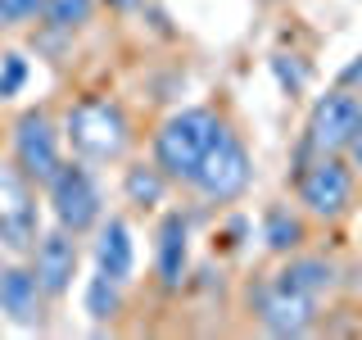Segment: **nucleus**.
Masks as SVG:
<instances>
[{
	"instance_id": "f257e3e1",
	"label": "nucleus",
	"mask_w": 362,
	"mask_h": 340,
	"mask_svg": "<svg viewBox=\"0 0 362 340\" xmlns=\"http://www.w3.org/2000/svg\"><path fill=\"white\" fill-rule=\"evenodd\" d=\"M64 136L86 164H109L122 159L132 145V118L118 100L109 96H86L64 113Z\"/></svg>"
},
{
	"instance_id": "f03ea898",
	"label": "nucleus",
	"mask_w": 362,
	"mask_h": 340,
	"mask_svg": "<svg viewBox=\"0 0 362 340\" xmlns=\"http://www.w3.org/2000/svg\"><path fill=\"white\" fill-rule=\"evenodd\" d=\"M218 136H222V118L213 109H177L154 132V164L163 168L168 181H186L190 186L195 168L204 164V154L213 150Z\"/></svg>"
},
{
	"instance_id": "7ed1b4c3",
	"label": "nucleus",
	"mask_w": 362,
	"mask_h": 340,
	"mask_svg": "<svg viewBox=\"0 0 362 340\" xmlns=\"http://www.w3.org/2000/svg\"><path fill=\"white\" fill-rule=\"evenodd\" d=\"M45 196H50V213L54 222L68 227L73 236L100 227V213H105V196H100V181L86 168V159H73V164H59V173L45 181Z\"/></svg>"
},
{
	"instance_id": "20e7f679",
	"label": "nucleus",
	"mask_w": 362,
	"mask_h": 340,
	"mask_svg": "<svg viewBox=\"0 0 362 340\" xmlns=\"http://www.w3.org/2000/svg\"><path fill=\"white\" fill-rule=\"evenodd\" d=\"M249 177H254V164H249L245 141H240L235 132H226V128H222V136L213 141V150L204 154V164L195 168L190 186H195L209 204H231V200H240V196H245Z\"/></svg>"
},
{
	"instance_id": "39448f33",
	"label": "nucleus",
	"mask_w": 362,
	"mask_h": 340,
	"mask_svg": "<svg viewBox=\"0 0 362 340\" xmlns=\"http://www.w3.org/2000/svg\"><path fill=\"white\" fill-rule=\"evenodd\" d=\"M41 236V213H37V196L32 181L18 168H0V249L9 254H32Z\"/></svg>"
},
{
	"instance_id": "423d86ee",
	"label": "nucleus",
	"mask_w": 362,
	"mask_h": 340,
	"mask_svg": "<svg viewBox=\"0 0 362 340\" xmlns=\"http://www.w3.org/2000/svg\"><path fill=\"white\" fill-rule=\"evenodd\" d=\"M358 123H362L358 91H344V86L326 91V96L313 105V113H308L303 150H313V154H344L349 141H354V132H358Z\"/></svg>"
},
{
	"instance_id": "0eeeda50",
	"label": "nucleus",
	"mask_w": 362,
	"mask_h": 340,
	"mask_svg": "<svg viewBox=\"0 0 362 340\" xmlns=\"http://www.w3.org/2000/svg\"><path fill=\"white\" fill-rule=\"evenodd\" d=\"M64 154H59V128L50 123L45 109H28L14 123V168L32 186H45L54 173H59Z\"/></svg>"
},
{
	"instance_id": "6e6552de",
	"label": "nucleus",
	"mask_w": 362,
	"mask_h": 340,
	"mask_svg": "<svg viewBox=\"0 0 362 340\" xmlns=\"http://www.w3.org/2000/svg\"><path fill=\"white\" fill-rule=\"evenodd\" d=\"M299 204L313 218H339L354 204V168L339 154H317L308 168L299 173Z\"/></svg>"
},
{
	"instance_id": "1a4fd4ad",
	"label": "nucleus",
	"mask_w": 362,
	"mask_h": 340,
	"mask_svg": "<svg viewBox=\"0 0 362 340\" xmlns=\"http://www.w3.org/2000/svg\"><path fill=\"white\" fill-rule=\"evenodd\" d=\"M77 264H82V249H77V241H73L68 227L41 232L37 245H32V272H37L45 300L68 295V286H73V277H77Z\"/></svg>"
},
{
	"instance_id": "9d476101",
	"label": "nucleus",
	"mask_w": 362,
	"mask_h": 340,
	"mask_svg": "<svg viewBox=\"0 0 362 340\" xmlns=\"http://www.w3.org/2000/svg\"><path fill=\"white\" fill-rule=\"evenodd\" d=\"M258 322L272 336H303L317 322V295H303L286 281H267L258 290Z\"/></svg>"
},
{
	"instance_id": "9b49d317",
	"label": "nucleus",
	"mask_w": 362,
	"mask_h": 340,
	"mask_svg": "<svg viewBox=\"0 0 362 340\" xmlns=\"http://www.w3.org/2000/svg\"><path fill=\"white\" fill-rule=\"evenodd\" d=\"M0 313L14 327H23V332H37L45 322V290L28 264L0 268Z\"/></svg>"
},
{
	"instance_id": "f8f14e48",
	"label": "nucleus",
	"mask_w": 362,
	"mask_h": 340,
	"mask_svg": "<svg viewBox=\"0 0 362 340\" xmlns=\"http://www.w3.org/2000/svg\"><path fill=\"white\" fill-rule=\"evenodd\" d=\"M186 264H190V222L181 218V213H163V222H158V232H154V272H158V281H163L168 290L181 286Z\"/></svg>"
},
{
	"instance_id": "ddd939ff",
	"label": "nucleus",
	"mask_w": 362,
	"mask_h": 340,
	"mask_svg": "<svg viewBox=\"0 0 362 340\" xmlns=\"http://www.w3.org/2000/svg\"><path fill=\"white\" fill-rule=\"evenodd\" d=\"M95 268L109 272L113 281H127L136 272V241H132V227L122 218H109L100 222V236H95Z\"/></svg>"
},
{
	"instance_id": "4468645a",
	"label": "nucleus",
	"mask_w": 362,
	"mask_h": 340,
	"mask_svg": "<svg viewBox=\"0 0 362 340\" xmlns=\"http://www.w3.org/2000/svg\"><path fill=\"white\" fill-rule=\"evenodd\" d=\"M122 196H127V204H136V209H158L168 196V177L158 164H132L127 173H122Z\"/></svg>"
},
{
	"instance_id": "2eb2a0df",
	"label": "nucleus",
	"mask_w": 362,
	"mask_h": 340,
	"mask_svg": "<svg viewBox=\"0 0 362 340\" xmlns=\"http://www.w3.org/2000/svg\"><path fill=\"white\" fill-rule=\"evenodd\" d=\"M263 245L272 254H294L303 245V218H294L286 204H272L263 213Z\"/></svg>"
},
{
	"instance_id": "dca6fc26",
	"label": "nucleus",
	"mask_w": 362,
	"mask_h": 340,
	"mask_svg": "<svg viewBox=\"0 0 362 340\" xmlns=\"http://www.w3.org/2000/svg\"><path fill=\"white\" fill-rule=\"evenodd\" d=\"M331 264L326 259H290L286 268L276 272V281H286V286H294V290H303V295H322L326 286H331Z\"/></svg>"
},
{
	"instance_id": "f3484780",
	"label": "nucleus",
	"mask_w": 362,
	"mask_h": 340,
	"mask_svg": "<svg viewBox=\"0 0 362 340\" xmlns=\"http://www.w3.org/2000/svg\"><path fill=\"white\" fill-rule=\"evenodd\" d=\"M86 313L95 322H113L122 313V281H113L109 272L95 268V277L86 281Z\"/></svg>"
},
{
	"instance_id": "a211bd4d",
	"label": "nucleus",
	"mask_w": 362,
	"mask_h": 340,
	"mask_svg": "<svg viewBox=\"0 0 362 340\" xmlns=\"http://www.w3.org/2000/svg\"><path fill=\"white\" fill-rule=\"evenodd\" d=\"M90 14H95V0H45L41 23L50 32H82Z\"/></svg>"
},
{
	"instance_id": "6ab92c4d",
	"label": "nucleus",
	"mask_w": 362,
	"mask_h": 340,
	"mask_svg": "<svg viewBox=\"0 0 362 340\" xmlns=\"http://www.w3.org/2000/svg\"><path fill=\"white\" fill-rule=\"evenodd\" d=\"M41 9H45V0H0V32H14V28L37 23Z\"/></svg>"
},
{
	"instance_id": "aec40b11",
	"label": "nucleus",
	"mask_w": 362,
	"mask_h": 340,
	"mask_svg": "<svg viewBox=\"0 0 362 340\" xmlns=\"http://www.w3.org/2000/svg\"><path fill=\"white\" fill-rule=\"evenodd\" d=\"M28 86V60L23 55H5L0 60V100H14Z\"/></svg>"
},
{
	"instance_id": "412c9836",
	"label": "nucleus",
	"mask_w": 362,
	"mask_h": 340,
	"mask_svg": "<svg viewBox=\"0 0 362 340\" xmlns=\"http://www.w3.org/2000/svg\"><path fill=\"white\" fill-rule=\"evenodd\" d=\"M339 86H344V91H358L362 86V55H354V64L339 73Z\"/></svg>"
},
{
	"instance_id": "4be33fe9",
	"label": "nucleus",
	"mask_w": 362,
	"mask_h": 340,
	"mask_svg": "<svg viewBox=\"0 0 362 340\" xmlns=\"http://www.w3.org/2000/svg\"><path fill=\"white\" fill-rule=\"evenodd\" d=\"M349 159H354V168H362V123H358V132H354V141H349Z\"/></svg>"
},
{
	"instance_id": "5701e85b",
	"label": "nucleus",
	"mask_w": 362,
	"mask_h": 340,
	"mask_svg": "<svg viewBox=\"0 0 362 340\" xmlns=\"http://www.w3.org/2000/svg\"><path fill=\"white\" fill-rule=\"evenodd\" d=\"M100 5H109V9H118V14H127V9H136L141 0H100Z\"/></svg>"
}]
</instances>
